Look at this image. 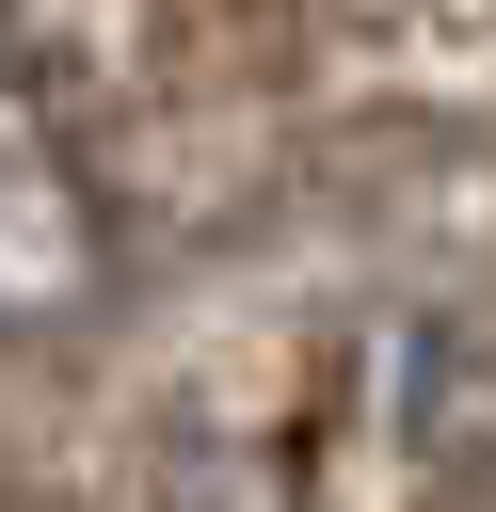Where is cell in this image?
<instances>
[{
	"label": "cell",
	"mask_w": 496,
	"mask_h": 512,
	"mask_svg": "<svg viewBox=\"0 0 496 512\" xmlns=\"http://www.w3.org/2000/svg\"><path fill=\"white\" fill-rule=\"evenodd\" d=\"M96 288H112V208H96V176H80L48 80L0 48V336L80 320Z\"/></svg>",
	"instance_id": "6da1fadb"
}]
</instances>
